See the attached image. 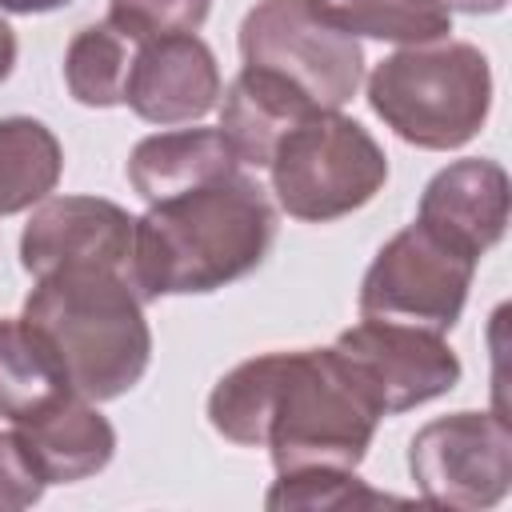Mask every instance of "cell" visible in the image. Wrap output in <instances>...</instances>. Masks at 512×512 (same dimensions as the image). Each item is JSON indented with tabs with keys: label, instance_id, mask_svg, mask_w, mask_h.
<instances>
[{
	"label": "cell",
	"instance_id": "obj_1",
	"mask_svg": "<svg viewBox=\"0 0 512 512\" xmlns=\"http://www.w3.org/2000/svg\"><path fill=\"white\" fill-rule=\"evenodd\" d=\"M380 420L336 348L260 352L208 392V424L240 448H268L276 472L360 468Z\"/></svg>",
	"mask_w": 512,
	"mask_h": 512
},
{
	"label": "cell",
	"instance_id": "obj_2",
	"mask_svg": "<svg viewBox=\"0 0 512 512\" xmlns=\"http://www.w3.org/2000/svg\"><path fill=\"white\" fill-rule=\"evenodd\" d=\"M276 240L268 192L244 176H220L148 204L132 232V284L140 300L204 296L256 272Z\"/></svg>",
	"mask_w": 512,
	"mask_h": 512
},
{
	"label": "cell",
	"instance_id": "obj_3",
	"mask_svg": "<svg viewBox=\"0 0 512 512\" xmlns=\"http://www.w3.org/2000/svg\"><path fill=\"white\" fill-rule=\"evenodd\" d=\"M24 320L52 344L72 392L92 404L140 384L152 360L144 300L120 268H60L36 280Z\"/></svg>",
	"mask_w": 512,
	"mask_h": 512
},
{
	"label": "cell",
	"instance_id": "obj_4",
	"mask_svg": "<svg viewBox=\"0 0 512 512\" xmlns=\"http://www.w3.org/2000/svg\"><path fill=\"white\" fill-rule=\"evenodd\" d=\"M368 104L412 148H464L492 112L488 56L464 40L400 48L372 68Z\"/></svg>",
	"mask_w": 512,
	"mask_h": 512
},
{
	"label": "cell",
	"instance_id": "obj_5",
	"mask_svg": "<svg viewBox=\"0 0 512 512\" xmlns=\"http://www.w3.org/2000/svg\"><path fill=\"white\" fill-rule=\"evenodd\" d=\"M276 204L304 224H328L364 208L388 180L376 136L344 112H312L284 132L268 160Z\"/></svg>",
	"mask_w": 512,
	"mask_h": 512
},
{
	"label": "cell",
	"instance_id": "obj_6",
	"mask_svg": "<svg viewBox=\"0 0 512 512\" xmlns=\"http://www.w3.org/2000/svg\"><path fill=\"white\" fill-rule=\"evenodd\" d=\"M240 56L324 112H340L364 80L360 40L340 28L320 0H256L240 24Z\"/></svg>",
	"mask_w": 512,
	"mask_h": 512
},
{
	"label": "cell",
	"instance_id": "obj_7",
	"mask_svg": "<svg viewBox=\"0 0 512 512\" xmlns=\"http://www.w3.org/2000/svg\"><path fill=\"white\" fill-rule=\"evenodd\" d=\"M476 264L480 260L464 256L460 248L440 240L432 228L412 220L368 264L356 308L360 316H372V320L416 324L448 336L468 304Z\"/></svg>",
	"mask_w": 512,
	"mask_h": 512
},
{
	"label": "cell",
	"instance_id": "obj_8",
	"mask_svg": "<svg viewBox=\"0 0 512 512\" xmlns=\"http://www.w3.org/2000/svg\"><path fill=\"white\" fill-rule=\"evenodd\" d=\"M416 492L436 508L484 512L512 488V432L496 412H452L428 420L408 444Z\"/></svg>",
	"mask_w": 512,
	"mask_h": 512
},
{
	"label": "cell",
	"instance_id": "obj_9",
	"mask_svg": "<svg viewBox=\"0 0 512 512\" xmlns=\"http://www.w3.org/2000/svg\"><path fill=\"white\" fill-rule=\"evenodd\" d=\"M332 348L372 396L380 416L412 412L460 384V356L444 332L432 328L364 316L360 324L344 328Z\"/></svg>",
	"mask_w": 512,
	"mask_h": 512
},
{
	"label": "cell",
	"instance_id": "obj_10",
	"mask_svg": "<svg viewBox=\"0 0 512 512\" xmlns=\"http://www.w3.org/2000/svg\"><path fill=\"white\" fill-rule=\"evenodd\" d=\"M136 216L104 196H48L20 232V264L32 280L60 268H120L132 276Z\"/></svg>",
	"mask_w": 512,
	"mask_h": 512
},
{
	"label": "cell",
	"instance_id": "obj_11",
	"mask_svg": "<svg viewBox=\"0 0 512 512\" xmlns=\"http://www.w3.org/2000/svg\"><path fill=\"white\" fill-rule=\"evenodd\" d=\"M224 80L216 52L196 32L148 36L136 48L124 104L160 128L196 124L220 104Z\"/></svg>",
	"mask_w": 512,
	"mask_h": 512
},
{
	"label": "cell",
	"instance_id": "obj_12",
	"mask_svg": "<svg viewBox=\"0 0 512 512\" xmlns=\"http://www.w3.org/2000/svg\"><path fill=\"white\" fill-rule=\"evenodd\" d=\"M416 220L464 256L480 260L508 228V172L488 156L452 160L424 184Z\"/></svg>",
	"mask_w": 512,
	"mask_h": 512
},
{
	"label": "cell",
	"instance_id": "obj_13",
	"mask_svg": "<svg viewBox=\"0 0 512 512\" xmlns=\"http://www.w3.org/2000/svg\"><path fill=\"white\" fill-rule=\"evenodd\" d=\"M28 460L44 476V484H76L104 472L116 456V428L112 420L84 400L80 392H64L36 416L12 424Z\"/></svg>",
	"mask_w": 512,
	"mask_h": 512
},
{
	"label": "cell",
	"instance_id": "obj_14",
	"mask_svg": "<svg viewBox=\"0 0 512 512\" xmlns=\"http://www.w3.org/2000/svg\"><path fill=\"white\" fill-rule=\"evenodd\" d=\"M220 96H224L220 132H224V140L232 144V152L244 168H268L284 132L296 128L304 116L324 112V108H312L280 76H272L264 68H248V64L236 72V80Z\"/></svg>",
	"mask_w": 512,
	"mask_h": 512
},
{
	"label": "cell",
	"instance_id": "obj_15",
	"mask_svg": "<svg viewBox=\"0 0 512 512\" xmlns=\"http://www.w3.org/2000/svg\"><path fill=\"white\" fill-rule=\"evenodd\" d=\"M232 144L220 128H172L144 136L128 156V180L140 200L156 204L168 196H180L188 188L212 184L220 176L240 172Z\"/></svg>",
	"mask_w": 512,
	"mask_h": 512
},
{
	"label": "cell",
	"instance_id": "obj_16",
	"mask_svg": "<svg viewBox=\"0 0 512 512\" xmlns=\"http://www.w3.org/2000/svg\"><path fill=\"white\" fill-rule=\"evenodd\" d=\"M72 392L52 344L20 316H0V420L20 424Z\"/></svg>",
	"mask_w": 512,
	"mask_h": 512
},
{
	"label": "cell",
	"instance_id": "obj_17",
	"mask_svg": "<svg viewBox=\"0 0 512 512\" xmlns=\"http://www.w3.org/2000/svg\"><path fill=\"white\" fill-rule=\"evenodd\" d=\"M64 172V148L44 120L0 116V216L48 200Z\"/></svg>",
	"mask_w": 512,
	"mask_h": 512
},
{
	"label": "cell",
	"instance_id": "obj_18",
	"mask_svg": "<svg viewBox=\"0 0 512 512\" xmlns=\"http://www.w3.org/2000/svg\"><path fill=\"white\" fill-rule=\"evenodd\" d=\"M136 48H140V40L112 20L80 28L64 48V84H68L72 100L84 108L124 104Z\"/></svg>",
	"mask_w": 512,
	"mask_h": 512
},
{
	"label": "cell",
	"instance_id": "obj_19",
	"mask_svg": "<svg viewBox=\"0 0 512 512\" xmlns=\"http://www.w3.org/2000/svg\"><path fill=\"white\" fill-rule=\"evenodd\" d=\"M324 12L356 40H384L400 48L436 44L452 32V12L440 0H320Z\"/></svg>",
	"mask_w": 512,
	"mask_h": 512
},
{
	"label": "cell",
	"instance_id": "obj_20",
	"mask_svg": "<svg viewBox=\"0 0 512 512\" xmlns=\"http://www.w3.org/2000/svg\"><path fill=\"white\" fill-rule=\"evenodd\" d=\"M396 496L368 488L356 468H296L276 472V484L268 488V508H304V512H328V508H372L392 504Z\"/></svg>",
	"mask_w": 512,
	"mask_h": 512
},
{
	"label": "cell",
	"instance_id": "obj_21",
	"mask_svg": "<svg viewBox=\"0 0 512 512\" xmlns=\"http://www.w3.org/2000/svg\"><path fill=\"white\" fill-rule=\"evenodd\" d=\"M212 12V0H108V20L136 40L196 32Z\"/></svg>",
	"mask_w": 512,
	"mask_h": 512
},
{
	"label": "cell",
	"instance_id": "obj_22",
	"mask_svg": "<svg viewBox=\"0 0 512 512\" xmlns=\"http://www.w3.org/2000/svg\"><path fill=\"white\" fill-rule=\"evenodd\" d=\"M44 476L36 472V464L28 460L20 436L8 428H0V512H20L32 508L44 496Z\"/></svg>",
	"mask_w": 512,
	"mask_h": 512
},
{
	"label": "cell",
	"instance_id": "obj_23",
	"mask_svg": "<svg viewBox=\"0 0 512 512\" xmlns=\"http://www.w3.org/2000/svg\"><path fill=\"white\" fill-rule=\"evenodd\" d=\"M16 52H20L16 32H12V24L0 16V84L12 76V68H16Z\"/></svg>",
	"mask_w": 512,
	"mask_h": 512
},
{
	"label": "cell",
	"instance_id": "obj_24",
	"mask_svg": "<svg viewBox=\"0 0 512 512\" xmlns=\"http://www.w3.org/2000/svg\"><path fill=\"white\" fill-rule=\"evenodd\" d=\"M72 0H0L4 12H16V16H40V12H56Z\"/></svg>",
	"mask_w": 512,
	"mask_h": 512
},
{
	"label": "cell",
	"instance_id": "obj_25",
	"mask_svg": "<svg viewBox=\"0 0 512 512\" xmlns=\"http://www.w3.org/2000/svg\"><path fill=\"white\" fill-rule=\"evenodd\" d=\"M448 12H468V16H492L500 12L508 0H440Z\"/></svg>",
	"mask_w": 512,
	"mask_h": 512
}]
</instances>
